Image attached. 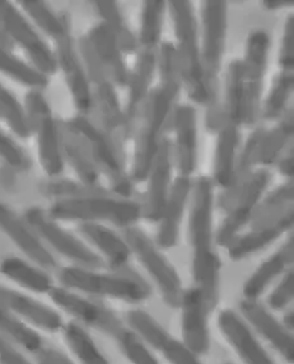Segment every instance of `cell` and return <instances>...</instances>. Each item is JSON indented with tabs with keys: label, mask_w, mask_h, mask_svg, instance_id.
Masks as SVG:
<instances>
[{
	"label": "cell",
	"mask_w": 294,
	"mask_h": 364,
	"mask_svg": "<svg viewBox=\"0 0 294 364\" xmlns=\"http://www.w3.org/2000/svg\"><path fill=\"white\" fill-rule=\"evenodd\" d=\"M157 68L159 70L161 83L152 89L145 110L135 129V146L130 178L133 183L143 182L162 140L166 136L167 124L172 119L182 90V78L178 63L176 47L171 42H162L158 50Z\"/></svg>",
	"instance_id": "6da1fadb"
},
{
	"label": "cell",
	"mask_w": 294,
	"mask_h": 364,
	"mask_svg": "<svg viewBox=\"0 0 294 364\" xmlns=\"http://www.w3.org/2000/svg\"><path fill=\"white\" fill-rule=\"evenodd\" d=\"M211 178L200 177L192 184L189 197V235L192 249L194 287L200 289L211 311L219 300L221 262L215 251L214 207L215 193Z\"/></svg>",
	"instance_id": "7a4b0ae2"
},
{
	"label": "cell",
	"mask_w": 294,
	"mask_h": 364,
	"mask_svg": "<svg viewBox=\"0 0 294 364\" xmlns=\"http://www.w3.org/2000/svg\"><path fill=\"white\" fill-rule=\"evenodd\" d=\"M167 9L172 18L176 52L181 70L182 87L197 105L210 109L219 99V90L212 86L206 75L201 57L199 24L191 1H169Z\"/></svg>",
	"instance_id": "3957f363"
},
{
	"label": "cell",
	"mask_w": 294,
	"mask_h": 364,
	"mask_svg": "<svg viewBox=\"0 0 294 364\" xmlns=\"http://www.w3.org/2000/svg\"><path fill=\"white\" fill-rule=\"evenodd\" d=\"M65 124L83 141L96 169L107 179L111 192L124 198H132L134 183L125 166L124 146L88 116L78 114Z\"/></svg>",
	"instance_id": "277c9868"
},
{
	"label": "cell",
	"mask_w": 294,
	"mask_h": 364,
	"mask_svg": "<svg viewBox=\"0 0 294 364\" xmlns=\"http://www.w3.org/2000/svg\"><path fill=\"white\" fill-rule=\"evenodd\" d=\"M48 215L56 221L78 223L110 222L115 226H134L142 218V205L133 198H124L112 192L80 198L55 200Z\"/></svg>",
	"instance_id": "5b68a950"
},
{
	"label": "cell",
	"mask_w": 294,
	"mask_h": 364,
	"mask_svg": "<svg viewBox=\"0 0 294 364\" xmlns=\"http://www.w3.org/2000/svg\"><path fill=\"white\" fill-rule=\"evenodd\" d=\"M63 287L75 293L119 299L129 303H140L149 298L152 289L143 277L130 269L99 272L81 266H67L58 274Z\"/></svg>",
	"instance_id": "8992f818"
},
{
	"label": "cell",
	"mask_w": 294,
	"mask_h": 364,
	"mask_svg": "<svg viewBox=\"0 0 294 364\" xmlns=\"http://www.w3.org/2000/svg\"><path fill=\"white\" fill-rule=\"evenodd\" d=\"M78 52L89 77L94 107L100 116L101 127L124 146L129 140L127 122L115 85L106 76L104 68L96 60L86 36L78 42Z\"/></svg>",
	"instance_id": "52a82bcc"
},
{
	"label": "cell",
	"mask_w": 294,
	"mask_h": 364,
	"mask_svg": "<svg viewBox=\"0 0 294 364\" xmlns=\"http://www.w3.org/2000/svg\"><path fill=\"white\" fill-rule=\"evenodd\" d=\"M24 107L32 134L37 138L38 159L48 178L61 177L65 169L62 154L61 122L56 120L48 101L42 91L29 90Z\"/></svg>",
	"instance_id": "ba28073f"
},
{
	"label": "cell",
	"mask_w": 294,
	"mask_h": 364,
	"mask_svg": "<svg viewBox=\"0 0 294 364\" xmlns=\"http://www.w3.org/2000/svg\"><path fill=\"white\" fill-rule=\"evenodd\" d=\"M122 238L128 243L132 254L135 255L152 280L156 282L164 303L171 308H179L184 293V285L177 270L162 254L156 242L135 226L124 228Z\"/></svg>",
	"instance_id": "9c48e42d"
},
{
	"label": "cell",
	"mask_w": 294,
	"mask_h": 364,
	"mask_svg": "<svg viewBox=\"0 0 294 364\" xmlns=\"http://www.w3.org/2000/svg\"><path fill=\"white\" fill-rule=\"evenodd\" d=\"M24 221L33 228L42 242L57 254L70 259L75 266L86 269H101L104 259L94 250L90 249L86 243L76 237L71 232L60 226L58 221L53 220L47 210L41 207H31L24 212Z\"/></svg>",
	"instance_id": "30bf717a"
},
{
	"label": "cell",
	"mask_w": 294,
	"mask_h": 364,
	"mask_svg": "<svg viewBox=\"0 0 294 364\" xmlns=\"http://www.w3.org/2000/svg\"><path fill=\"white\" fill-rule=\"evenodd\" d=\"M0 26L11 43L24 50L31 65L37 71L46 77L55 75L58 70L55 52L51 50L31 21L9 1H0Z\"/></svg>",
	"instance_id": "8fae6325"
},
{
	"label": "cell",
	"mask_w": 294,
	"mask_h": 364,
	"mask_svg": "<svg viewBox=\"0 0 294 364\" xmlns=\"http://www.w3.org/2000/svg\"><path fill=\"white\" fill-rule=\"evenodd\" d=\"M48 294L56 306L73 316L80 324L90 326L112 338L119 347L133 331L129 326H124L122 320L110 309L103 306L101 304L91 301L81 294L75 293L66 287H56Z\"/></svg>",
	"instance_id": "7c38bea8"
},
{
	"label": "cell",
	"mask_w": 294,
	"mask_h": 364,
	"mask_svg": "<svg viewBox=\"0 0 294 364\" xmlns=\"http://www.w3.org/2000/svg\"><path fill=\"white\" fill-rule=\"evenodd\" d=\"M269 47L271 38L267 31L256 29L249 34L244 60H241L245 87L244 125L246 127H256L261 117Z\"/></svg>",
	"instance_id": "4fadbf2b"
},
{
	"label": "cell",
	"mask_w": 294,
	"mask_h": 364,
	"mask_svg": "<svg viewBox=\"0 0 294 364\" xmlns=\"http://www.w3.org/2000/svg\"><path fill=\"white\" fill-rule=\"evenodd\" d=\"M228 4L225 1H204L201 4V57L209 81L219 90V75L226 50Z\"/></svg>",
	"instance_id": "5bb4252c"
},
{
	"label": "cell",
	"mask_w": 294,
	"mask_h": 364,
	"mask_svg": "<svg viewBox=\"0 0 294 364\" xmlns=\"http://www.w3.org/2000/svg\"><path fill=\"white\" fill-rule=\"evenodd\" d=\"M271 181L272 176L266 168L253 171L233 200V205L226 212L221 226L219 227L216 242L220 246L229 247L235 238L239 237L240 232L251 223L256 205H259Z\"/></svg>",
	"instance_id": "9a60e30c"
},
{
	"label": "cell",
	"mask_w": 294,
	"mask_h": 364,
	"mask_svg": "<svg viewBox=\"0 0 294 364\" xmlns=\"http://www.w3.org/2000/svg\"><path fill=\"white\" fill-rule=\"evenodd\" d=\"M55 55L57 67L63 72L67 87L73 96L78 114L89 115L94 110L93 91L81 55L71 34L56 42Z\"/></svg>",
	"instance_id": "2e32d148"
},
{
	"label": "cell",
	"mask_w": 294,
	"mask_h": 364,
	"mask_svg": "<svg viewBox=\"0 0 294 364\" xmlns=\"http://www.w3.org/2000/svg\"><path fill=\"white\" fill-rule=\"evenodd\" d=\"M245 87L243 78V63L236 60L229 65L225 78V89L221 101L209 109L206 125L210 132H217L225 125L239 127L244 125Z\"/></svg>",
	"instance_id": "e0dca14e"
},
{
	"label": "cell",
	"mask_w": 294,
	"mask_h": 364,
	"mask_svg": "<svg viewBox=\"0 0 294 364\" xmlns=\"http://www.w3.org/2000/svg\"><path fill=\"white\" fill-rule=\"evenodd\" d=\"M173 151L171 139L164 136L150 166L147 182L148 189L142 205V217L147 221L158 222L164 210L172 187Z\"/></svg>",
	"instance_id": "ac0fdd59"
},
{
	"label": "cell",
	"mask_w": 294,
	"mask_h": 364,
	"mask_svg": "<svg viewBox=\"0 0 294 364\" xmlns=\"http://www.w3.org/2000/svg\"><path fill=\"white\" fill-rule=\"evenodd\" d=\"M158 52L153 50H138L137 62L133 71L129 72L128 101L124 109L127 134L128 139H132L138 127L139 120L145 110L147 100L152 91V82L156 75Z\"/></svg>",
	"instance_id": "d6986e66"
},
{
	"label": "cell",
	"mask_w": 294,
	"mask_h": 364,
	"mask_svg": "<svg viewBox=\"0 0 294 364\" xmlns=\"http://www.w3.org/2000/svg\"><path fill=\"white\" fill-rule=\"evenodd\" d=\"M0 230L32 261V264L46 271L56 269L57 259L50 249L42 242L24 218L4 203H0Z\"/></svg>",
	"instance_id": "ffe728a7"
},
{
	"label": "cell",
	"mask_w": 294,
	"mask_h": 364,
	"mask_svg": "<svg viewBox=\"0 0 294 364\" xmlns=\"http://www.w3.org/2000/svg\"><path fill=\"white\" fill-rule=\"evenodd\" d=\"M178 309L182 311V342L196 355L207 353L210 348V309L200 289L194 287L184 290Z\"/></svg>",
	"instance_id": "44dd1931"
},
{
	"label": "cell",
	"mask_w": 294,
	"mask_h": 364,
	"mask_svg": "<svg viewBox=\"0 0 294 364\" xmlns=\"http://www.w3.org/2000/svg\"><path fill=\"white\" fill-rule=\"evenodd\" d=\"M172 122L174 130L173 161L177 166L179 176L192 177L199 159L197 115L194 106H176L173 111Z\"/></svg>",
	"instance_id": "7402d4cb"
},
{
	"label": "cell",
	"mask_w": 294,
	"mask_h": 364,
	"mask_svg": "<svg viewBox=\"0 0 294 364\" xmlns=\"http://www.w3.org/2000/svg\"><path fill=\"white\" fill-rule=\"evenodd\" d=\"M293 226V207H289L272 220L251 226V231L235 238L229 246V256L233 261L246 259L277 241Z\"/></svg>",
	"instance_id": "603a6c76"
},
{
	"label": "cell",
	"mask_w": 294,
	"mask_h": 364,
	"mask_svg": "<svg viewBox=\"0 0 294 364\" xmlns=\"http://www.w3.org/2000/svg\"><path fill=\"white\" fill-rule=\"evenodd\" d=\"M191 177L178 176L172 183L164 210L159 218L156 245L159 249H172L178 242L184 210L187 208L192 191Z\"/></svg>",
	"instance_id": "cb8c5ba5"
},
{
	"label": "cell",
	"mask_w": 294,
	"mask_h": 364,
	"mask_svg": "<svg viewBox=\"0 0 294 364\" xmlns=\"http://www.w3.org/2000/svg\"><path fill=\"white\" fill-rule=\"evenodd\" d=\"M240 310L251 326L272 346L289 363L294 360V341L292 331L268 311L258 300L245 299L240 303Z\"/></svg>",
	"instance_id": "d4e9b609"
},
{
	"label": "cell",
	"mask_w": 294,
	"mask_h": 364,
	"mask_svg": "<svg viewBox=\"0 0 294 364\" xmlns=\"http://www.w3.org/2000/svg\"><path fill=\"white\" fill-rule=\"evenodd\" d=\"M219 328L245 364H274L246 321L233 310H224L220 313Z\"/></svg>",
	"instance_id": "484cf974"
},
{
	"label": "cell",
	"mask_w": 294,
	"mask_h": 364,
	"mask_svg": "<svg viewBox=\"0 0 294 364\" xmlns=\"http://www.w3.org/2000/svg\"><path fill=\"white\" fill-rule=\"evenodd\" d=\"M0 308L42 331H57L63 326L61 316L50 306L3 285H0Z\"/></svg>",
	"instance_id": "4316f807"
},
{
	"label": "cell",
	"mask_w": 294,
	"mask_h": 364,
	"mask_svg": "<svg viewBox=\"0 0 294 364\" xmlns=\"http://www.w3.org/2000/svg\"><path fill=\"white\" fill-rule=\"evenodd\" d=\"M90 47L106 76L115 87H125L128 83L129 71L124 61V53L117 45V39L111 34L104 23H99L91 28L86 34Z\"/></svg>",
	"instance_id": "83f0119b"
},
{
	"label": "cell",
	"mask_w": 294,
	"mask_h": 364,
	"mask_svg": "<svg viewBox=\"0 0 294 364\" xmlns=\"http://www.w3.org/2000/svg\"><path fill=\"white\" fill-rule=\"evenodd\" d=\"M78 232L88 242L104 256L112 270L127 269L132 257L128 243L109 227L101 223H80Z\"/></svg>",
	"instance_id": "f1b7e54d"
},
{
	"label": "cell",
	"mask_w": 294,
	"mask_h": 364,
	"mask_svg": "<svg viewBox=\"0 0 294 364\" xmlns=\"http://www.w3.org/2000/svg\"><path fill=\"white\" fill-rule=\"evenodd\" d=\"M217 141L214 158V186L226 191L233 187L240 151L239 127L225 125L216 132Z\"/></svg>",
	"instance_id": "f546056e"
},
{
	"label": "cell",
	"mask_w": 294,
	"mask_h": 364,
	"mask_svg": "<svg viewBox=\"0 0 294 364\" xmlns=\"http://www.w3.org/2000/svg\"><path fill=\"white\" fill-rule=\"evenodd\" d=\"M294 240L293 236L287 240L275 254H273L267 261H264L253 275L244 284L245 299L258 300L267 287L282 274L289 270L293 262Z\"/></svg>",
	"instance_id": "4dcf8cb0"
},
{
	"label": "cell",
	"mask_w": 294,
	"mask_h": 364,
	"mask_svg": "<svg viewBox=\"0 0 294 364\" xmlns=\"http://www.w3.org/2000/svg\"><path fill=\"white\" fill-rule=\"evenodd\" d=\"M61 138L63 160L73 168L78 181L89 186H100V173L90 159L83 141L65 122H61Z\"/></svg>",
	"instance_id": "1f68e13d"
},
{
	"label": "cell",
	"mask_w": 294,
	"mask_h": 364,
	"mask_svg": "<svg viewBox=\"0 0 294 364\" xmlns=\"http://www.w3.org/2000/svg\"><path fill=\"white\" fill-rule=\"evenodd\" d=\"M0 274L32 293L48 294L55 287L46 270L18 257L3 259Z\"/></svg>",
	"instance_id": "d6a6232c"
},
{
	"label": "cell",
	"mask_w": 294,
	"mask_h": 364,
	"mask_svg": "<svg viewBox=\"0 0 294 364\" xmlns=\"http://www.w3.org/2000/svg\"><path fill=\"white\" fill-rule=\"evenodd\" d=\"M293 132V110L288 109L278 120L277 125L264 134V138L261 140L259 164L269 166L277 163L292 145Z\"/></svg>",
	"instance_id": "836d02e7"
},
{
	"label": "cell",
	"mask_w": 294,
	"mask_h": 364,
	"mask_svg": "<svg viewBox=\"0 0 294 364\" xmlns=\"http://www.w3.org/2000/svg\"><path fill=\"white\" fill-rule=\"evenodd\" d=\"M21 8L31 21L55 42L71 34V22L66 14L53 11L45 1L26 0L21 1Z\"/></svg>",
	"instance_id": "e575fe53"
},
{
	"label": "cell",
	"mask_w": 294,
	"mask_h": 364,
	"mask_svg": "<svg viewBox=\"0 0 294 364\" xmlns=\"http://www.w3.org/2000/svg\"><path fill=\"white\" fill-rule=\"evenodd\" d=\"M166 1H145L140 14V29L137 36L138 50L158 52L162 45V31L166 16Z\"/></svg>",
	"instance_id": "d590c367"
},
{
	"label": "cell",
	"mask_w": 294,
	"mask_h": 364,
	"mask_svg": "<svg viewBox=\"0 0 294 364\" xmlns=\"http://www.w3.org/2000/svg\"><path fill=\"white\" fill-rule=\"evenodd\" d=\"M93 6L100 16L101 23L105 24L106 28L117 39V45L122 50V53H137V36L129 28L120 6L115 1H95Z\"/></svg>",
	"instance_id": "8d00e7d4"
},
{
	"label": "cell",
	"mask_w": 294,
	"mask_h": 364,
	"mask_svg": "<svg viewBox=\"0 0 294 364\" xmlns=\"http://www.w3.org/2000/svg\"><path fill=\"white\" fill-rule=\"evenodd\" d=\"M0 337L27 352L38 353L43 348L42 338L24 320L0 308Z\"/></svg>",
	"instance_id": "74e56055"
},
{
	"label": "cell",
	"mask_w": 294,
	"mask_h": 364,
	"mask_svg": "<svg viewBox=\"0 0 294 364\" xmlns=\"http://www.w3.org/2000/svg\"><path fill=\"white\" fill-rule=\"evenodd\" d=\"M0 73L21 83L29 90H42L47 87L48 77L37 71L31 63L23 61L13 53V50L0 47Z\"/></svg>",
	"instance_id": "f35d334b"
},
{
	"label": "cell",
	"mask_w": 294,
	"mask_h": 364,
	"mask_svg": "<svg viewBox=\"0 0 294 364\" xmlns=\"http://www.w3.org/2000/svg\"><path fill=\"white\" fill-rule=\"evenodd\" d=\"M63 339L80 364H110L101 353L94 339L78 323L62 326Z\"/></svg>",
	"instance_id": "ab89813d"
},
{
	"label": "cell",
	"mask_w": 294,
	"mask_h": 364,
	"mask_svg": "<svg viewBox=\"0 0 294 364\" xmlns=\"http://www.w3.org/2000/svg\"><path fill=\"white\" fill-rule=\"evenodd\" d=\"M293 72H279L274 78L267 100L261 104V116L264 120H279L288 110V102L293 92Z\"/></svg>",
	"instance_id": "60d3db41"
},
{
	"label": "cell",
	"mask_w": 294,
	"mask_h": 364,
	"mask_svg": "<svg viewBox=\"0 0 294 364\" xmlns=\"http://www.w3.org/2000/svg\"><path fill=\"white\" fill-rule=\"evenodd\" d=\"M42 196L55 200L61 199L80 198L93 194L107 193L111 192L109 188L104 186H89L80 181H73L67 178H48L46 182L39 186Z\"/></svg>",
	"instance_id": "b9f144b4"
},
{
	"label": "cell",
	"mask_w": 294,
	"mask_h": 364,
	"mask_svg": "<svg viewBox=\"0 0 294 364\" xmlns=\"http://www.w3.org/2000/svg\"><path fill=\"white\" fill-rule=\"evenodd\" d=\"M0 119H3L18 138L27 139L32 135L26 107L9 90H0Z\"/></svg>",
	"instance_id": "7bdbcfd3"
},
{
	"label": "cell",
	"mask_w": 294,
	"mask_h": 364,
	"mask_svg": "<svg viewBox=\"0 0 294 364\" xmlns=\"http://www.w3.org/2000/svg\"><path fill=\"white\" fill-rule=\"evenodd\" d=\"M289 207H293V179H289L272 193L268 194L266 198L261 199L259 205H256L251 223L258 225L272 220L288 210Z\"/></svg>",
	"instance_id": "ee69618b"
},
{
	"label": "cell",
	"mask_w": 294,
	"mask_h": 364,
	"mask_svg": "<svg viewBox=\"0 0 294 364\" xmlns=\"http://www.w3.org/2000/svg\"><path fill=\"white\" fill-rule=\"evenodd\" d=\"M0 158L8 166L18 171H27L31 166V160L26 151L18 145L11 135L0 129Z\"/></svg>",
	"instance_id": "f6af8a7d"
},
{
	"label": "cell",
	"mask_w": 294,
	"mask_h": 364,
	"mask_svg": "<svg viewBox=\"0 0 294 364\" xmlns=\"http://www.w3.org/2000/svg\"><path fill=\"white\" fill-rule=\"evenodd\" d=\"M158 352L169 364H202L199 355H196L189 347H186L182 341L174 339L172 336L163 343Z\"/></svg>",
	"instance_id": "bcb514c9"
},
{
	"label": "cell",
	"mask_w": 294,
	"mask_h": 364,
	"mask_svg": "<svg viewBox=\"0 0 294 364\" xmlns=\"http://www.w3.org/2000/svg\"><path fill=\"white\" fill-rule=\"evenodd\" d=\"M279 66L282 71L293 72L294 70V17L289 14L284 23L283 38L279 53Z\"/></svg>",
	"instance_id": "7dc6e473"
},
{
	"label": "cell",
	"mask_w": 294,
	"mask_h": 364,
	"mask_svg": "<svg viewBox=\"0 0 294 364\" xmlns=\"http://www.w3.org/2000/svg\"><path fill=\"white\" fill-rule=\"evenodd\" d=\"M294 294V274L292 269H289L284 274L283 279L279 282L273 293L269 296V306L274 310H282L288 306L292 301Z\"/></svg>",
	"instance_id": "c3c4849f"
},
{
	"label": "cell",
	"mask_w": 294,
	"mask_h": 364,
	"mask_svg": "<svg viewBox=\"0 0 294 364\" xmlns=\"http://www.w3.org/2000/svg\"><path fill=\"white\" fill-rule=\"evenodd\" d=\"M0 364H32L23 355L18 348L0 337Z\"/></svg>",
	"instance_id": "681fc988"
},
{
	"label": "cell",
	"mask_w": 294,
	"mask_h": 364,
	"mask_svg": "<svg viewBox=\"0 0 294 364\" xmlns=\"http://www.w3.org/2000/svg\"><path fill=\"white\" fill-rule=\"evenodd\" d=\"M39 364H76L67 355L52 349V348H42L38 352Z\"/></svg>",
	"instance_id": "f907efd6"
},
{
	"label": "cell",
	"mask_w": 294,
	"mask_h": 364,
	"mask_svg": "<svg viewBox=\"0 0 294 364\" xmlns=\"http://www.w3.org/2000/svg\"><path fill=\"white\" fill-rule=\"evenodd\" d=\"M278 163V171L283 176V177L288 178L289 179H293L294 173V154H293V146L290 145L288 150L284 153Z\"/></svg>",
	"instance_id": "816d5d0a"
},
{
	"label": "cell",
	"mask_w": 294,
	"mask_h": 364,
	"mask_svg": "<svg viewBox=\"0 0 294 364\" xmlns=\"http://www.w3.org/2000/svg\"><path fill=\"white\" fill-rule=\"evenodd\" d=\"M263 4L269 11H278V9H283V8L292 6L293 0H266Z\"/></svg>",
	"instance_id": "f5cc1de1"
},
{
	"label": "cell",
	"mask_w": 294,
	"mask_h": 364,
	"mask_svg": "<svg viewBox=\"0 0 294 364\" xmlns=\"http://www.w3.org/2000/svg\"><path fill=\"white\" fill-rule=\"evenodd\" d=\"M0 47H3V48H6V50H13V48H14V45L11 43V39L6 36L1 26H0Z\"/></svg>",
	"instance_id": "db71d44e"
},
{
	"label": "cell",
	"mask_w": 294,
	"mask_h": 364,
	"mask_svg": "<svg viewBox=\"0 0 294 364\" xmlns=\"http://www.w3.org/2000/svg\"><path fill=\"white\" fill-rule=\"evenodd\" d=\"M294 324V316L293 313L290 311L288 314L285 315V318H284V326L288 329L289 331H292L293 329Z\"/></svg>",
	"instance_id": "11a10c76"
},
{
	"label": "cell",
	"mask_w": 294,
	"mask_h": 364,
	"mask_svg": "<svg viewBox=\"0 0 294 364\" xmlns=\"http://www.w3.org/2000/svg\"><path fill=\"white\" fill-rule=\"evenodd\" d=\"M3 89V86H1V83H0V90Z\"/></svg>",
	"instance_id": "9f6ffc18"
},
{
	"label": "cell",
	"mask_w": 294,
	"mask_h": 364,
	"mask_svg": "<svg viewBox=\"0 0 294 364\" xmlns=\"http://www.w3.org/2000/svg\"><path fill=\"white\" fill-rule=\"evenodd\" d=\"M228 364H230V363H228Z\"/></svg>",
	"instance_id": "6f0895ef"
}]
</instances>
